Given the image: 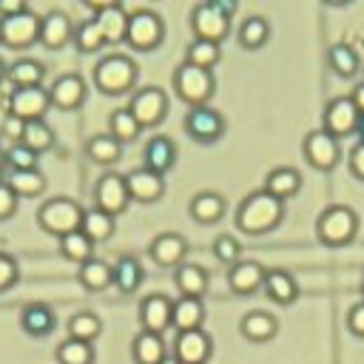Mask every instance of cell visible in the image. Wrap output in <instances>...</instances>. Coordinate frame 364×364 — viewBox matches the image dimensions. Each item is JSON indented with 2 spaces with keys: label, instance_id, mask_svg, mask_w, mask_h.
Returning <instances> with one entry per match:
<instances>
[{
  "label": "cell",
  "instance_id": "obj_1",
  "mask_svg": "<svg viewBox=\"0 0 364 364\" xmlns=\"http://www.w3.org/2000/svg\"><path fill=\"white\" fill-rule=\"evenodd\" d=\"M284 216V202L276 199L273 193H267L264 188L259 191H250L239 208H236V228L242 233H250V236H259V233H267L273 230Z\"/></svg>",
  "mask_w": 364,
  "mask_h": 364
},
{
  "label": "cell",
  "instance_id": "obj_2",
  "mask_svg": "<svg viewBox=\"0 0 364 364\" xmlns=\"http://www.w3.org/2000/svg\"><path fill=\"white\" fill-rule=\"evenodd\" d=\"M236 14V3L233 0H208V3H196L191 11V28H193V40H208V43H219L228 37L230 28V17Z\"/></svg>",
  "mask_w": 364,
  "mask_h": 364
},
{
  "label": "cell",
  "instance_id": "obj_3",
  "mask_svg": "<svg viewBox=\"0 0 364 364\" xmlns=\"http://www.w3.org/2000/svg\"><path fill=\"white\" fill-rule=\"evenodd\" d=\"M136 77H139V68L128 54L114 51V54H105L102 60H97V65H94V85L111 97L134 91Z\"/></svg>",
  "mask_w": 364,
  "mask_h": 364
},
{
  "label": "cell",
  "instance_id": "obj_4",
  "mask_svg": "<svg viewBox=\"0 0 364 364\" xmlns=\"http://www.w3.org/2000/svg\"><path fill=\"white\" fill-rule=\"evenodd\" d=\"M355 233H358V213L350 205H327L316 219V236L330 247L350 245Z\"/></svg>",
  "mask_w": 364,
  "mask_h": 364
},
{
  "label": "cell",
  "instance_id": "obj_5",
  "mask_svg": "<svg viewBox=\"0 0 364 364\" xmlns=\"http://www.w3.org/2000/svg\"><path fill=\"white\" fill-rule=\"evenodd\" d=\"M173 91L182 102H188V108L193 105H208V100L213 97L216 91V80H213V71L208 68H199V65H191V63H179L173 68Z\"/></svg>",
  "mask_w": 364,
  "mask_h": 364
},
{
  "label": "cell",
  "instance_id": "obj_6",
  "mask_svg": "<svg viewBox=\"0 0 364 364\" xmlns=\"http://www.w3.org/2000/svg\"><path fill=\"white\" fill-rule=\"evenodd\" d=\"M82 205L68 199V196H51L46 199L40 208H37V222L46 233H54L57 239L71 233V230H80V222H82Z\"/></svg>",
  "mask_w": 364,
  "mask_h": 364
},
{
  "label": "cell",
  "instance_id": "obj_7",
  "mask_svg": "<svg viewBox=\"0 0 364 364\" xmlns=\"http://www.w3.org/2000/svg\"><path fill=\"white\" fill-rule=\"evenodd\" d=\"M165 37V23L154 9H136L128 11V28H125V43L136 51H151L162 43Z\"/></svg>",
  "mask_w": 364,
  "mask_h": 364
},
{
  "label": "cell",
  "instance_id": "obj_8",
  "mask_svg": "<svg viewBox=\"0 0 364 364\" xmlns=\"http://www.w3.org/2000/svg\"><path fill=\"white\" fill-rule=\"evenodd\" d=\"M40 40V14H34L31 9L14 14V17H0V43L23 51L28 46H34Z\"/></svg>",
  "mask_w": 364,
  "mask_h": 364
},
{
  "label": "cell",
  "instance_id": "obj_9",
  "mask_svg": "<svg viewBox=\"0 0 364 364\" xmlns=\"http://www.w3.org/2000/svg\"><path fill=\"white\" fill-rule=\"evenodd\" d=\"M128 111L136 117V122L142 128H151V125H159L168 114V94L156 85H142L136 91H131V100H128Z\"/></svg>",
  "mask_w": 364,
  "mask_h": 364
},
{
  "label": "cell",
  "instance_id": "obj_10",
  "mask_svg": "<svg viewBox=\"0 0 364 364\" xmlns=\"http://www.w3.org/2000/svg\"><path fill=\"white\" fill-rule=\"evenodd\" d=\"M182 125H185V134L193 142H216L225 134V128H228L225 117L213 105H193V108H188Z\"/></svg>",
  "mask_w": 364,
  "mask_h": 364
},
{
  "label": "cell",
  "instance_id": "obj_11",
  "mask_svg": "<svg viewBox=\"0 0 364 364\" xmlns=\"http://www.w3.org/2000/svg\"><path fill=\"white\" fill-rule=\"evenodd\" d=\"M301 151H304V159L318 171H333L338 165V159H341V142L324 128L310 131L304 136Z\"/></svg>",
  "mask_w": 364,
  "mask_h": 364
},
{
  "label": "cell",
  "instance_id": "obj_12",
  "mask_svg": "<svg viewBox=\"0 0 364 364\" xmlns=\"http://www.w3.org/2000/svg\"><path fill=\"white\" fill-rule=\"evenodd\" d=\"M131 196H128V185H125V173H117V171H105L97 185H94V208L117 216L128 208Z\"/></svg>",
  "mask_w": 364,
  "mask_h": 364
},
{
  "label": "cell",
  "instance_id": "obj_13",
  "mask_svg": "<svg viewBox=\"0 0 364 364\" xmlns=\"http://www.w3.org/2000/svg\"><path fill=\"white\" fill-rule=\"evenodd\" d=\"M88 6L94 9V20H97L105 43H122L125 40V28H128L125 6L117 3V0H88Z\"/></svg>",
  "mask_w": 364,
  "mask_h": 364
},
{
  "label": "cell",
  "instance_id": "obj_14",
  "mask_svg": "<svg viewBox=\"0 0 364 364\" xmlns=\"http://www.w3.org/2000/svg\"><path fill=\"white\" fill-rule=\"evenodd\" d=\"M51 108L48 100V88L43 85H31V88H11L9 94V114L31 122V119H46L43 114Z\"/></svg>",
  "mask_w": 364,
  "mask_h": 364
},
{
  "label": "cell",
  "instance_id": "obj_15",
  "mask_svg": "<svg viewBox=\"0 0 364 364\" xmlns=\"http://www.w3.org/2000/svg\"><path fill=\"white\" fill-rule=\"evenodd\" d=\"M358 108L353 105L350 94H338L333 97L327 105H324V131H330L336 139L338 136H347V134H355V125H358Z\"/></svg>",
  "mask_w": 364,
  "mask_h": 364
},
{
  "label": "cell",
  "instance_id": "obj_16",
  "mask_svg": "<svg viewBox=\"0 0 364 364\" xmlns=\"http://www.w3.org/2000/svg\"><path fill=\"white\" fill-rule=\"evenodd\" d=\"M213 353V338L208 330L196 327V330H182L173 338V355L182 364H208Z\"/></svg>",
  "mask_w": 364,
  "mask_h": 364
},
{
  "label": "cell",
  "instance_id": "obj_17",
  "mask_svg": "<svg viewBox=\"0 0 364 364\" xmlns=\"http://www.w3.org/2000/svg\"><path fill=\"white\" fill-rule=\"evenodd\" d=\"M48 100H51V108H60V111H74L85 102V80L77 74V71H65L60 74L51 85H48Z\"/></svg>",
  "mask_w": 364,
  "mask_h": 364
},
{
  "label": "cell",
  "instance_id": "obj_18",
  "mask_svg": "<svg viewBox=\"0 0 364 364\" xmlns=\"http://www.w3.org/2000/svg\"><path fill=\"white\" fill-rule=\"evenodd\" d=\"M151 259L159 264V267H179L185 262V253H188V239L182 233H173V230H162L151 239V247H148Z\"/></svg>",
  "mask_w": 364,
  "mask_h": 364
},
{
  "label": "cell",
  "instance_id": "obj_19",
  "mask_svg": "<svg viewBox=\"0 0 364 364\" xmlns=\"http://www.w3.org/2000/svg\"><path fill=\"white\" fill-rule=\"evenodd\" d=\"M68 40H74V23H71V17L63 11V9H51V11H46L43 17H40V46H46V48H51V51H57V48H63Z\"/></svg>",
  "mask_w": 364,
  "mask_h": 364
},
{
  "label": "cell",
  "instance_id": "obj_20",
  "mask_svg": "<svg viewBox=\"0 0 364 364\" xmlns=\"http://www.w3.org/2000/svg\"><path fill=\"white\" fill-rule=\"evenodd\" d=\"M125 185H128V196L134 202H156L165 193V176L139 165L134 171L125 173Z\"/></svg>",
  "mask_w": 364,
  "mask_h": 364
},
{
  "label": "cell",
  "instance_id": "obj_21",
  "mask_svg": "<svg viewBox=\"0 0 364 364\" xmlns=\"http://www.w3.org/2000/svg\"><path fill=\"white\" fill-rule=\"evenodd\" d=\"M171 307H173V301L165 293L145 296L139 301V324H142V330L162 333L165 327H171Z\"/></svg>",
  "mask_w": 364,
  "mask_h": 364
},
{
  "label": "cell",
  "instance_id": "obj_22",
  "mask_svg": "<svg viewBox=\"0 0 364 364\" xmlns=\"http://www.w3.org/2000/svg\"><path fill=\"white\" fill-rule=\"evenodd\" d=\"M20 327H23V333H28V336H34V338L48 336V333L57 327V313H54V307L46 304V301H28V304H23V310H20Z\"/></svg>",
  "mask_w": 364,
  "mask_h": 364
},
{
  "label": "cell",
  "instance_id": "obj_23",
  "mask_svg": "<svg viewBox=\"0 0 364 364\" xmlns=\"http://www.w3.org/2000/svg\"><path fill=\"white\" fill-rule=\"evenodd\" d=\"M264 267L256 259H239L236 264L228 267V287L233 293H253L264 284Z\"/></svg>",
  "mask_w": 364,
  "mask_h": 364
},
{
  "label": "cell",
  "instance_id": "obj_24",
  "mask_svg": "<svg viewBox=\"0 0 364 364\" xmlns=\"http://www.w3.org/2000/svg\"><path fill=\"white\" fill-rule=\"evenodd\" d=\"M142 159H145L142 162L145 168H151V171L165 176V171H171L173 162H176V142L171 136H162V134L151 136L145 142V148H142Z\"/></svg>",
  "mask_w": 364,
  "mask_h": 364
},
{
  "label": "cell",
  "instance_id": "obj_25",
  "mask_svg": "<svg viewBox=\"0 0 364 364\" xmlns=\"http://www.w3.org/2000/svg\"><path fill=\"white\" fill-rule=\"evenodd\" d=\"M205 321V304L202 296H179L173 299L171 307V327H176V333L182 330H196Z\"/></svg>",
  "mask_w": 364,
  "mask_h": 364
},
{
  "label": "cell",
  "instance_id": "obj_26",
  "mask_svg": "<svg viewBox=\"0 0 364 364\" xmlns=\"http://www.w3.org/2000/svg\"><path fill=\"white\" fill-rule=\"evenodd\" d=\"M225 196L219 193V191H199L193 199H191V205H188V210H191V216L199 222V225H213V222H219L222 216H225Z\"/></svg>",
  "mask_w": 364,
  "mask_h": 364
},
{
  "label": "cell",
  "instance_id": "obj_27",
  "mask_svg": "<svg viewBox=\"0 0 364 364\" xmlns=\"http://www.w3.org/2000/svg\"><path fill=\"white\" fill-rule=\"evenodd\" d=\"M131 355L136 364H159L168 350H165V338L162 333H151V330H139L131 341Z\"/></svg>",
  "mask_w": 364,
  "mask_h": 364
},
{
  "label": "cell",
  "instance_id": "obj_28",
  "mask_svg": "<svg viewBox=\"0 0 364 364\" xmlns=\"http://www.w3.org/2000/svg\"><path fill=\"white\" fill-rule=\"evenodd\" d=\"M262 287H264L267 299H273L276 304H293L296 296H299V284H296L293 273H287V270H282V267L267 270Z\"/></svg>",
  "mask_w": 364,
  "mask_h": 364
},
{
  "label": "cell",
  "instance_id": "obj_29",
  "mask_svg": "<svg viewBox=\"0 0 364 364\" xmlns=\"http://www.w3.org/2000/svg\"><path fill=\"white\" fill-rule=\"evenodd\" d=\"M239 330L250 341H267V338H273L279 333V318L273 313H267V310H250V313L242 316Z\"/></svg>",
  "mask_w": 364,
  "mask_h": 364
},
{
  "label": "cell",
  "instance_id": "obj_30",
  "mask_svg": "<svg viewBox=\"0 0 364 364\" xmlns=\"http://www.w3.org/2000/svg\"><path fill=\"white\" fill-rule=\"evenodd\" d=\"M6 80L14 88H31V85H43L46 80V65L34 57H20L17 63H11L6 68Z\"/></svg>",
  "mask_w": 364,
  "mask_h": 364
},
{
  "label": "cell",
  "instance_id": "obj_31",
  "mask_svg": "<svg viewBox=\"0 0 364 364\" xmlns=\"http://www.w3.org/2000/svg\"><path fill=\"white\" fill-rule=\"evenodd\" d=\"M80 230L97 245V242H108L117 230V216L100 210V208H85L82 210V222H80Z\"/></svg>",
  "mask_w": 364,
  "mask_h": 364
},
{
  "label": "cell",
  "instance_id": "obj_32",
  "mask_svg": "<svg viewBox=\"0 0 364 364\" xmlns=\"http://www.w3.org/2000/svg\"><path fill=\"white\" fill-rule=\"evenodd\" d=\"M111 270H114V284H117V290H122V293H134V290L142 284V279H145L142 262H139L134 253H122V256L111 264Z\"/></svg>",
  "mask_w": 364,
  "mask_h": 364
},
{
  "label": "cell",
  "instance_id": "obj_33",
  "mask_svg": "<svg viewBox=\"0 0 364 364\" xmlns=\"http://www.w3.org/2000/svg\"><path fill=\"white\" fill-rule=\"evenodd\" d=\"M299 188H301V173L296 171V168H290V165H279V168H273L267 176H264V191L267 193H273L276 199H287V196H293V193H299Z\"/></svg>",
  "mask_w": 364,
  "mask_h": 364
},
{
  "label": "cell",
  "instance_id": "obj_34",
  "mask_svg": "<svg viewBox=\"0 0 364 364\" xmlns=\"http://www.w3.org/2000/svg\"><path fill=\"white\" fill-rule=\"evenodd\" d=\"M77 279H80V284H82L85 290L97 293V290H105V287L114 284V270H111V264H108L105 259H97V256H94V259H88V262L80 264Z\"/></svg>",
  "mask_w": 364,
  "mask_h": 364
},
{
  "label": "cell",
  "instance_id": "obj_35",
  "mask_svg": "<svg viewBox=\"0 0 364 364\" xmlns=\"http://www.w3.org/2000/svg\"><path fill=\"white\" fill-rule=\"evenodd\" d=\"M173 282H176L182 296H202L205 287H208V270L193 264V262H182L173 270Z\"/></svg>",
  "mask_w": 364,
  "mask_h": 364
},
{
  "label": "cell",
  "instance_id": "obj_36",
  "mask_svg": "<svg viewBox=\"0 0 364 364\" xmlns=\"http://www.w3.org/2000/svg\"><path fill=\"white\" fill-rule=\"evenodd\" d=\"M327 63L338 77H355L361 68V57L350 43H333L327 48Z\"/></svg>",
  "mask_w": 364,
  "mask_h": 364
},
{
  "label": "cell",
  "instance_id": "obj_37",
  "mask_svg": "<svg viewBox=\"0 0 364 364\" xmlns=\"http://www.w3.org/2000/svg\"><path fill=\"white\" fill-rule=\"evenodd\" d=\"M85 154L88 159H94L97 165H114L122 156V142L114 139L111 134H94L85 142Z\"/></svg>",
  "mask_w": 364,
  "mask_h": 364
},
{
  "label": "cell",
  "instance_id": "obj_38",
  "mask_svg": "<svg viewBox=\"0 0 364 364\" xmlns=\"http://www.w3.org/2000/svg\"><path fill=\"white\" fill-rule=\"evenodd\" d=\"M6 182L11 185V191L17 196H40L46 191V185H48L40 168H34V171H9Z\"/></svg>",
  "mask_w": 364,
  "mask_h": 364
},
{
  "label": "cell",
  "instance_id": "obj_39",
  "mask_svg": "<svg viewBox=\"0 0 364 364\" xmlns=\"http://www.w3.org/2000/svg\"><path fill=\"white\" fill-rule=\"evenodd\" d=\"M60 253H63L68 262L82 264V262L94 259V242H91L82 230H71V233L60 236Z\"/></svg>",
  "mask_w": 364,
  "mask_h": 364
},
{
  "label": "cell",
  "instance_id": "obj_40",
  "mask_svg": "<svg viewBox=\"0 0 364 364\" xmlns=\"http://www.w3.org/2000/svg\"><path fill=\"white\" fill-rule=\"evenodd\" d=\"M102 333V318L94 310H80L68 318V338L77 341H94Z\"/></svg>",
  "mask_w": 364,
  "mask_h": 364
},
{
  "label": "cell",
  "instance_id": "obj_41",
  "mask_svg": "<svg viewBox=\"0 0 364 364\" xmlns=\"http://www.w3.org/2000/svg\"><path fill=\"white\" fill-rule=\"evenodd\" d=\"M236 37H239V43H242L245 48H262V46L267 43V37H270V23H267L262 14H250V17H245V23L239 26Z\"/></svg>",
  "mask_w": 364,
  "mask_h": 364
},
{
  "label": "cell",
  "instance_id": "obj_42",
  "mask_svg": "<svg viewBox=\"0 0 364 364\" xmlns=\"http://www.w3.org/2000/svg\"><path fill=\"white\" fill-rule=\"evenodd\" d=\"M139 131H142V125H139L136 117L128 111V105L111 111V117H108V134H111L114 139H119V142H131V139L139 136Z\"/></svg>",
  "mask_w": 364,
  "mask_h": 364
},
{
  "label": "cell",
  "instance_id": "obj_43",
  "mask_svg": "<svg viewBox=\"0 0 364 364\" xmlns=\"http://www.w3.org/2000/svg\"><path fill=\"white\" fill-rule=\"evenodd\" d=\"M54 355H57V364H94V344L65 338V341L57 344Z\"/></svg>",
  "mask_w": 364,
  "mask_h": 364
},
{
  "label": "cell",
  "instance_id": "obj_44",
  "mask_svg": "<svg viewBox=\"0 0 364 364\" xmlns=\"http://www.w3.org/2000/svg\"><path fill=\"white\" fill-rule=\"evenodd\" d=\"M222 60V46L219 43H208V40H191L188 51H185V63L199 65V68H213Z\"/></svg>",
  "mask_w": 364,
  "mask_h": 364
},
{
  "label": "cell",
  "instance_id": "obj_45",
  "mask_svg": "<svg viewBox=\"0 0 364 364\" xmlns=\"http://www.w3.org/2000/svg\"><path fill=\"white\" fill-rule=\"evenodd\" d=\"M74 46L80 51H85V54L100 51L105 46V37H102V31H100V26H97L94 17H88V20H82V23L74 26Z\"/></svg>",
  "mask_w": 364,
  "mask_h": 364
},
{
  "label": "cell",
  "instance_id": "obj_46",
  "mask_svg": "<svg viewBox=\"0 0 364 364\" xmlns=\"http://www.w3.org/2000/svg\"><path fill=\"white\" fill-rule=\"evenodd\" d=\"M20 142L28 145L31 151L43 154V151H48L54 145V131H51V125L46 119H31V122H26V131H23Z\"/></svg>",
  "mask_w": 364,
  "mask_h": 364
},
{
  "label": "cell",
  "instance_id": "obj_47",
  "mask_svg": "<svg viewBox=\"0 0 364 364\" xmlns=\"http://www.w3.org/2000/svg\"><path fill=\"white\" fill-rule=\"evenodd\" d=\"M37 151H31L28 145L23 142H11L9 151H6V165L9 171H34L37 168Z\"/></svg>",
  "mask_w": 364,
  "mask_h": 364
},
{
  "label": "cell",
  "instance_id": "obj_48",
  "mask_svg": "<svg viewBox=\"0 0 364 364\" xmlns=\"http://www.w3.org/2000/svg\"><path fill=\"white\" fill-rule=\"evenodd\" d=\"M213 256H216L219 262H225L228 267L236 264V262L242 259V245H239V239H236L233 233H219V236L213 239Z\"/></svg>",
  "mask_w": 364,
  "mask_h": 364
},
{
  "label": "cell",
  "instance_id": "obj_49",
  "mask_svg": "<svg viewBox=\"0 0 364 364\" xmlns=\"http://www.w3.org/2000/svg\"><path fill=\"white\" fill-rule=\"evenodd\" d=\"M17 276H20V267H17V259L11 253H3L0 250V293L14 287L17 284Z\"/></svg>",
  "mask_w": 364,
  "mask_h": 364
},
{
  "label": "cell",
  "instance_id": "obj_50",
  "mask_svg": "<svg viewBox=\"0 0 364 364\" xmlns=\"http://www.w3.org/2000/svg\"><path fill=\"white\" fill-rule=\"evenodd\" d=\"M17 202H20V196L11 191V185L6 179H0V222L9 219V216H14Z\"/></svg>",
  "mask_w": 364,
  "mask_h": 364
},
{
  "label": "cell",
  "instance_id": "obj_51",
  "mask_svg": "<svg viewBox=\"0 0 364 364\" xmlns=\"http://www.w3.org/2000/svg\"><path fill=\"white\" fill-rule=\"evenodd\" d=\"M23 131H26V119L14 117V114H6L3 122H0V134L9 136L11 142H20L23 139Z\"/></svg>",
  "mask_w": 364,
  "mask_h": 364
},
{
  "label": "cell",
  "instance_id": "obj_52",
  "mask_svg": "<svg viewBox=\"0 0 364 364\" xmlns=\"http://www.w3.org/2000/svg\"><path fill=\"white\" fill-rule=\"evenodd\" d=\"M347 327L353 336H361L364 338V299L355 301L350 310H347Z\"/></svg>",
  "mask_w": 364,
  "mask_h": 364
},
{
  "label": "cell",
  "instance_id": "obj_53",
  "mask_svg": "<svg viewBox=\"0 0 364 364\" xmlns=\"http://www.w3.org/2000/svg\"><path fill=\"white\" fill-rule=\"evenodd\" d=\"M347 165H350V173H353L355 179H364V142H361V139L350 148V154H347Z\"/></svg>",
  "mask_w": 364,
  "mask_h": 364
},
{
  "label": "cell",
  "instance_id": "obj_54",
  "mask_svg": "<svg viewBox=\"0 0 364 364\" xmlns=\"http://www.w3.org/2000/svg\"><path fill=\"white\" fill-rule=\"evenodd\" d=\"M28 3L26 0H0V17H14L20 11H26Z\"/></svg>",
  "mask_w": 364,
  "mask_h": 364
},
{
  "label": "cell",
  "instance_id": "obj_55",
  "mask_svg": "<svg viewBox=\"0 0 364 364\" xmlns=\"http://www.w3.org/2000/svg\"><path fill=\"white\" fill-rule=\"evenodd\" d=\"M350 100H353V105L358 108V114H364V80L353 88V94H350Z\"/></svg>",
  "mask_w": 364,
  "mask_h": 364
},
{
  "label": "cell",
  "instance_id": "obj_56",
  "mask_svg": "<svg viewBox=\"0 0 364 364\" xmlns=\"http://www.w3.org/2000/svg\"><path fill=\"white\" fill-rule=\"evenodd\" d=\"M6 171H9V165H6V151H0V179H6Z\"/></svg>",
  "mask_w": 364,
  "mask_h": 364
},
{
  "label": "cell",
  "instance_id": "obj_57",
  "mask_svg": "<svg viewBox=\"0 0 364 364\" xmlns=\"http://www.w3.org/2000/svg\"><path fill=\"white\" fill-rule=\"evenodd\" d=\"M355 134H358V139L364 142V114L358 117V125H355Z\"/></svg>",
  "mask_w": 364,
  "mask_h": 364
},
{
  "label": "cell",
  "instance_id": "obj_58",
  "mask_svg": "<svg viewBox=\"0 0 364 364\" xmlns=\"http://www.w3.org/2000/svg\"><path fill=\"white\" fill-rule=\"evenodd\" d=\"M159 364H182V361H179V358H176L173 353H168V355H165V358H162Z\"/></svg>",
  "mask_w": 364,
  "mask_h": 364
},
{
  "label": "cell",
  "instance_id": "obj_59",
  "mask_svg": "<svg viewBox=\"0 0 364 364\" xmlns=\"http://www.w3.org/2000/svg\"><path fill=\"white\" fill-rule=\"evenodd\" d=\"M6 68H9V65H6V63H3V60H0V80H3V77H6Z\"/></svg>",
  "mask_w": 364,
  "mask_h": 364
},
{
  "label": "cell",
  "instance_id": "obj_60",
  "mask_svg": "<svg viewBox=\"0 0 364 364\" xmlns=\"http://www.w3.org/2000/svg\"><path fill=\"white\" fill-rule=\"evenodd\" d=\"M361 290H364V282H361Z\"/></svg>",
  "mask_w": 364,
  "mask_h": 364
},
{
  "label": "cell",
  "instance_id": "obj_61",
  "mask_svg": "<svg viewBox=\"0 0 364 364\" xmlns=\"http://www.w3.org/2000/svg\"><path fill=\"white\" fill-rule=\"evenodd\" d=\"M0 139H3V134H0Z\"/></svg>",
  "mask_w": 364,
  "mask_h": 364
}]
</instances>
